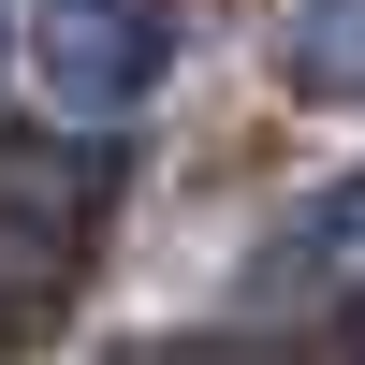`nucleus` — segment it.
Instances as JSON below:
<instances>
[{"label":"nucleus","mask_w":365,"mask_h":365,"mask_svg":"<svg viewBox=\"0 0 365 365\" xmlns=\"http://www.w3.org/2000/svg\"><path fill=\"white\" fill-rule=\"evenodd\" d=\"M351 263H365V190H322L307 220H278V249L249 263V292H234V307H263V322H278V307H322Z\"/></svg>","instance_id":"2"},{"label":"nucleus","mask_w":365,"mask_h":365,"mask_svg":"<svg viewBox=\"0 0 365 365\" xmlns=\"http://www.w3.org/2000/svg\"><path fill=\"white\" fill-rule=\"evenodd\" d=\"M278 58H292L307 103H351V117H365V0H292Z\"/></svg>","instance_id":"3"},{"label":"nucleus","mask_w":365,"mask_h":365,"mask_svg":"<svg viewBox=\"0 0 365 365\" xmlns=\"http://www.w3.org/2000/svg\"><path fill=\"white\" fill-rule=\"evenodd\" d=\"M0 29H15V0H0Z\"/></svg>","instance_id":"4"},{"label":"nucleus","mask_w":365,"mask_h":365,"mask_svg":"<svg viewBox=\"0 0 365 365\" xmlns=\"http://www.w3.org/2000/svg\"><path fill=\"white\" fill-rule=\"evenodd\" d=\"M161 58H175L161 0H29V88L73 132H132L146 88H161Z\"/></svg>","instance_id":"1"}]
</instances>
